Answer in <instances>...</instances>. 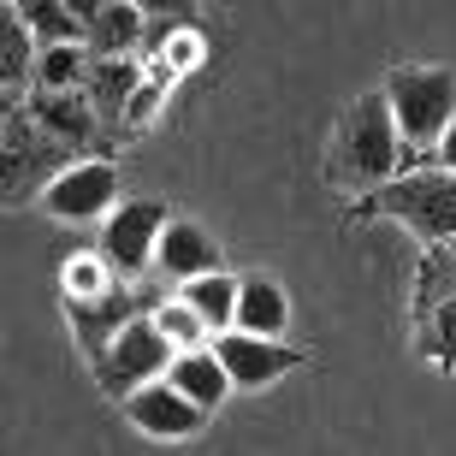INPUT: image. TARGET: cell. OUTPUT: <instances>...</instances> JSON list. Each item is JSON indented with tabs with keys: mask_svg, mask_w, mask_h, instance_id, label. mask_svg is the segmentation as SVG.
Here are the masks:
<instances>
[{
	"mask_svg": "<svg viewBox=\"0 0 456 456\" xmlns=\"http://www.w3.org/2000/svg\"><path fill=\"white\" fill-rule=\"evenodd\" d=\"M403 136H397V118H391L386 95H355L350 113L338 118V136H332V178L350 190H379L403 178Z\"/></svg>",
	"mask_w": 456,
	"mask_h": 456,
	"instance_id": "6da1fadb",
	"label": "cell"
},
{
	"mask_svg": "<svg viewBox=\"0 0 456 456\" xmlns=\"http://www.w3.org/2000/svg\"><path fill=\"white\" fill-rule=\"evenodd\" d=\"M379 95H386L391 118H397L403 149L433 160V149L444 142V131L456 118V71L451 66H391Z\"/></svg>",
	"mask_w": 456,
	"mask_h": 456,
	"instance_id": "7a4b0ae2",
	"label": "cell"
},
{
	"mask_svg": "<svg viewBox=\"0 0 456 456\" xmlns=\"http://www.w3.org/2000/svg\"><path fill=\"white\" fill-rule=\"evenodd\" d=\"M368 214H391L397 225L421 237L427 249L433 243H456V172H403L397 184H386L379 196H368Z\"/></svg>",
	"mask_w": 456,
	"mask_h": 456,
	"instance_id": "3957f363",
	"label": "cell"
},
{
	"mask_svg": "<svg viewBox=\"0 0 456 456\" xmlns=\"http://www.w3.org/2000/svg\"><path fill=\"white\" fill-rule=\"evenodd\" d=\"M172 362H178V350H172L167 338H160V326H154V314H136L125 332H118L113 344H107L89 368H95V386L107 391V397H118V403H131L136 391L160 386L172 373Z\"/></svg>",
	"mask_w": 456,
	"mask_h": 456,
	"instance_id": "277c9868",
	"label": "cell"
},
{
	"mask_svg": "<svg viewBox=\"0 0 456 456\" xmlns=\"http://www.w3.org/2000/svg\"><path fill=\"white\" fill-rule=\"evenodd\" d=\"M415 350L456 368V243H433L415 279Z\"/></svg>",
	"mask_w": 456,
	"mask_h": 456,
	"instance_id": "5b68a950",
	"label": "cell"
},
{
	"mask_svg": "<svg viewBox=\"0 0 456 456\" xmlns=\"http://www.w3.org/2000/svg\"><path fill=\"white\" fill-rule=\"evenodd\" d=\"M167 202H154V196H136V202L113 208L102 220V255L107 267L118 279H136L142 267H154V255H160V237H167Z\"/></svg>",
	"mask_w": 456,
	"mask_h": 456,
	"instance_id": "8992f818",
	"label": "cell"
},
{
	"mask_svg": "<svg viewBox=\"0 0 456 456\" xmlns=\"http://www.w3.org/2000/svg\"><path fill=\"white\" fill-rule=\"evenodd\" d=\"M113 196H118V172L107 160H84V167H66L42 190V208H48L53 220L84 225V220H107L113 214Z\"/></svg>",
	"mask_w": 456,
	"mask_h": 456,
	"instance_id": "52a82bcc",
	"label": "cell"
},
{
	"mask_svg": "<svg viewBox=\"0 0 456 456\" xmlns=\"http://www.w3.org/2000/svg\"><path fill=\"white\" fill-rule=\"evenodd\" d=\"M125 421H131L142 439L172 444V439H196V433H202V421H208V409H196L178 386H167V379H160V386L136 391L131 403H125Z\"/></svg>",
	"mask_w": 456,
	"mask_h": 456,
	"instance_id": "ba28073f",
	"label": "cell"
},
{
	"mask_svg": "<svg viewBox=\"0 0 456 456\" xmlns=\"http://www.w3.org/2000/svg\"><path fill=\"white\" fill-rule=\"evenodd\" d=\"M214 355L225 362L237 391H261L273 379H285L290 368H303V350H290V344H273V338H243V332H225L214 338Z\"/></svg>",
	"mask_w": 456,
	"mask_h": 456,
	"instance_id": "9c48e42d",
	"label": "cell"
},
{
	"mask_svg": "<svg viewBox=\"0 0 456 456\" xmlns=\"http://www.w3.org/2000/svg\"><path fill=\"white\" fill-rule=\"evenodd\" d=\"M154 267L172 273L178 285H190V279H208V273H225V267H220V243H214L202 225H190V220H172V225H167Z\"/></svg>",
	"mask_w": 456,
	"mask_h": 456,
	"instance_id": "30bf717a",
	"label": "cell"
},
{
	"mask_svg": "<svg viewBox=\"0 0 456 456\" xmlns=\"http://www.w3.org/2000/svg\"><path fill=\"white\" fill-rule=\"evenodd\" d=\"M285 326H290L285 285H279V279H261V273H249V279L237 285V332H243V338H273V344H285Z\"/></svg>",
	"mask_w": 456,
	"mask_h": 456,
	"instance_id": "8fae6325",
	"label": "cell"
},
{
	"mask_svg": "<svg viewBox=\"0 0 456 456\" xmlns=\"http://www.w3.org/2000/svg\"><path fill=\"white\" fill-rule=\"evenodd\" d=\"M167 386H178L190 397V403L196 409H208V415H214V409L225 403V397H232V373H225V362L220 355H214V344H208V350H190V355H178V362H172V373H167Z\"/></svg>",
	"mask_w": 456,
	"mask_h": 456,
	"instance_id": "7c38bea8",
	"label": "cell"
},
{
	"mask_svg": "<svg viewBox=\"0 0 456 456\" xmlns=\"http://www.w3.org/2000/svg\"><path fill=\"white\" fill-rule=\"evenodd\" d=\"M237 285H243V279L208 273V279H190V285H178V297H184V303L208 321V332H214V338H225V332H237Z\"/></svg>",
	"mask_w": 456,
	"mask_h": 456,
	"instance_id": "4fadbf2b",
	"label": "cell"
},
{
	"mask_svg": "<svg viewBox=\"0 0 456 456\" xmlns=\"http://www.w3.org/2000/svg\"><path fill=\"white\" fill-rule=\"evenodd\" d=\"M60 285H66V308H84V303H102V297H113L125 279H118L113 267H107V255L95 249H77L66 255V273H60Z\"/></svg>",
	"mask_w": 456,
	"mask_h": 456,
	"instance_id": "5bb4252c",
	"label": "cell"
},
{
	"mask_svg": "<svg viewBox=\"0 0 456 456\" xmlns=\"http://www.w3.org/2000/svg\"><path fill=\"white\" fill-rule=\"evenodd\" d=\"M149 314H154V326H160V338H167L178 355H190V350H208V344H214L208 321H202V314H196V308L184 303V297H167V303H154Z\"/></svg>",
	"mask_w": 456,
	"mask_h": 456,
	"instance_id": "9a60e30c",
	"label": "cell"
},
{
	"mask_svg": "<svg viewBox=\"0 0 456 456\" xmlns=\"http://www.w3.org/2000/svg\"><path fill=\"white\" fill-rule=\"evenodd\" d=\"M84 24H89V42H95V53H125L136 42V30H142V12L136 6H84Z\"/></svg>",
	"mask_w": 456,
	"mask_h": 456,
	"instance_id": "2e32d148",
	"label": "cell"
},
{
	"mask_svg": "<svg viewBox=\"0 0 456 456\" xmlns=\"http://www.w3.org/2000/svg\"><path fill=\"white\" fill-rule=\"evenodd\" d=\"M18 18H24V30L42 36L48 48H60V42H89V24H84L77 6H24Z\"/></svg>",
	"mask_w": 456,
	"mask_h": 456,
	"instance_id": "e0dca14e",
	"label": "cell"
},
{
	"mask_svg": "<svg viewBox=\"0 0 456 456\" xmlns=\"http://www.w3.org/2000/svg\"><path fill=\"white\" fill-rule=\"evenodd\" d=\"M77 71H84V48H48V60H42V84H77Z\"/></svg>",
	"mask_w": 456,
	"mask_h": 456,
	"instance_id": "ac0fdd59",
	"label": "cell"
},
{
	"mask_svg": "<svg viewBox=\"0 0 456 456\" xmlns=\"http://www.w3.org/2000/svg\"><path fill=\"white\" fill-rule=\"evenodd\" d=\"M12 24H6V77H24V53H30V30H24V18L6 12Z\"/></svg>",
	"mask_w": 456,
	"mask_h": 456,
	"instance_id": "d6986e66",
	"label": "cell"
},
{
	"mask_svg": "<svg viewBox=\"0 0 456 456\" xmlns=\"http://www.w3.org/2000/svg\"><path fill=\"white\" fill-rule=\"evenodd\" d=\"M433 167H439V172H456V118H451V131H444V142L433 149Z\"/></svg>",
	"mask_w": 456,
	"mask_h": 456,
	"instance_id": "ffe728a7",
	"label": "cell"
}]
</instances>
